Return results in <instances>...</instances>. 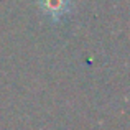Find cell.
<instances>
[{"instance_id":"obj_1","label":"cell","mask_w":130,"mask_h":130,"mask_svg":"<svg viewBox=\"0 0 130 130\" xmlns=\"http://www.w3.org/2000/svg\"><path fill=\"white\" fill-rule=\"evenodd\" d=\"M38 8L50 22L58 23L73 12V2L71 0H38Z\"/></svg>"}]
</instances>
